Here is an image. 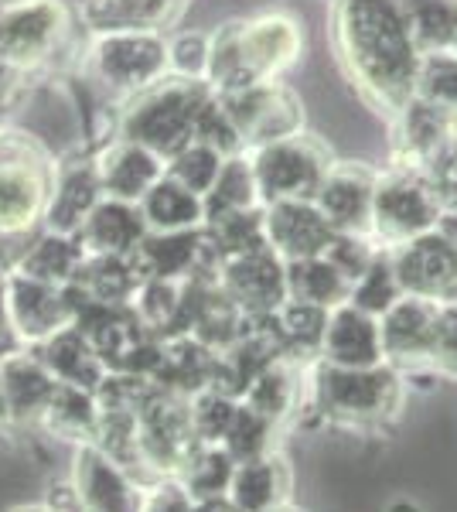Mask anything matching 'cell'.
I'll list each match as a JSON object with an SVG mask.
<instances>
[{"label":"cell","mask_w":457,"mask_h":512,"mask_svg":"<svg viewBox=\"0 0 457 512\" xmlns=\"http://www.w3.org/2000/svg\"><path fill=\"white\" fill-rule=\"evenodd\" d=\"M38 352V359L48 366L58 383H69V386H79V390H89L96 393L99 383L106 379V366L103 359L93 352V345L86 342V335L79 332L76 325L62 328L58 335L45 338L41 345H31Z\"/></svg>","instance_id":"4316f807"},{"label":"cell","mask_w":457,"mask_h":512,"mask_svg":"<svg viewBox=\"0 0 457 512\" xmlns=\"http://www.w3.org/2000/svg\"><path fill=\"white\" fill-rule=\"evenodd\" d=\"M270 325L277 332L284 355L294 362L307 359H321V342H324V328H328V308L307 301H287L280 304L270 315Z\"/></svg>","instance_id":"1f68e13d"},{"label":"cell","mask_w":457,"mask_h":512,"mask_svg":"<svg viewBox=\"0 0 457 512\" xmlns=\"http://www.w3.org/2000/svg\"><path fill=\"white\" fill-rule=\"evenodd\" d=\"M413 96L427 99V103H434L447 113H457V55L454 52L420 55Z\"/></svg>","instance_id":"7bdbcfd3"},{"label":"cell","mask_w":457,"mask_h":512,"mask_svg":"<svg viewBox=\"0 0 457 512\" xmlns=\"http://www.w3.org/2000/svg\"><path fill=\"white\" fill-rule=\"evenodd\" d=\"M205 233H209L222 260H226V256H239V253L267 250V219H263V205L260 209L215 216L205 222Z\"/></svg>","instance_id":"f35d334b"},{"label":"cell","mask_w":457,"mask_h":512,"mask_svg":"<svg viewBox=\"0 0 457 512\" xmlns=\"http://www.w3.org/2000/svg\"><path fill=\"white\" fill-rule=\"evenodd\" d=\"M11 321H7V308H4V291H0V352H7V342H11Z\"/></svg>","instance_id":"db71d44e"},{"label":"cell","mask_w":457,"mask_h":512,"mask_svg":"<svg viewBox=\"0 0 457 512\" xmlns=\"http://www.w3.org/2000/svg\"><path fill=\"white\" fill-rule=\"evenodd\" d=\"M386 512H420V506H417V502H410V499H396V502H389Z\"/></svg>","instance_id":"11a10c76"},{"label":"cell","mask_w":457,"mask_h":512,"mask_svg":"<svg viewBox=\"0 0 457 512\" xmlns=\"http://www.w3.org/2000/svg\"><path fill=\"white\" fill-rule=\"evenodd\" d=\"M209 82L191 79H161L157 86L130 96L127 110L120 117V137L154 151L168 161L178 147H185L195 134V117L209 99Z\"/></svg>","instance_id":"3957f363"},{"label":"cell","mask_w":457,"mask_h":512,"mask_svg":"<svg viewBox=\"0 0 457 512\" xmlns=\"http://www.w3.org/2000/svg\"><path fill=\"white\" fill-rule=\"evenodd\" d=\"M447 301H454V304H457V284H454V291H451V297H447Z\"/></svg>","instance_id":"91938a15"},{"label":"cell","mask_w":457,"mask_h":512,"mask_svg":"<svg viewBox=\"0 0 457 512\" xmlns=\"http://www.w3.org/2000/svg\"><path fill=\"white\" fill-rule=\"evenodd\" d=\"M96 420H99L96 393L79 390V386H69V383H58L38 424L45 427L52 437H58V441L93 444L96 441Z\"/></svg>","instance_id":"4dcf8cb0"},{"label":"cell","mask_w":457,"mask_h":512,"mask_svg":"<svg viewBox=\"0 0 457 512\" xmlns=\"http://www.w3.org/2000/svg\"><path fill=\"white\" fill-rule=\"evenodd\" d=\"M440 301L417 294H403L389 311L379 315L382 338V362L393 369H420L430 366L434 352V328H437Z\"/></svg>","instance_id":"9a60e30c"},{"label":"cell","mask_w":457,"mask_h":512,"mask_svg":"<svg viewBox=\"0 0 457 512\" xmlns=\"http://www.w3.org/2000/svg\"><path fill=\"white\" fill-rule=\"evenodd\" d=\"M82 260H86V250L79 246L76 236H62V233H48L38 236L35 243L24 250L18 260V274L35 277L41 284H55V287H69L76 280Z\"/></svg>","instance_id":"d6a6232c"},{"label":"cell","mask_w":457,"mask_h":512,"mask_svg":"<svg viewBox=\"0 0 457 512\" xmlns=\"http://www.w3.org/2000/svg\"><path fill=\"white\" fill-rule=\"evenodd\" d=\"M72 28L65 0H0V59L35 69L62 48Z\"/></svg>","instance_id":"9c48e42d"},{"label":"cell","mask_w":457,"mask_h":512,"mask_svg":"<svg viewBox=\"0 0 457 512\" xmlns=\"http://www.w3.org/2000/svg\"><path fill=\"white\" fill-rule=\"evenodd\" d=\"M440 198L423 171L400 168L396 164L386 175H376V195H372V226L369 236L382 250L410 243L437 226Z\"/></svg>","instance_id":"8992f818"},{"label":"cell","mask_w":457,"mask_h":512,"mask_svg":"<svg viewBox=\"0 0 457 512\" xmlns=\"http://www.w3.org/2000/svg\"><path fill=\"white\" fill-rule=\"evenodd\" d=\"M437 233L444 239L447 246L457 253V209H440V219H437Z\"/></svg>","instance_id":"f907efd6"},{"label":"cell","mask_w":457,"mask_h":512,"mask_svg":"<svg viewBox=\"0 0 457 512\" xmlns=\"http://www.w3.org/2000/svg\"><path fill=\"white\" fill-rule=\"evenodd\" d=\"M55 168L21 134H0V236L31 233L45 222Z\"/></svg>","instance_id":"5b68a950"},{"label":"cell","mask_w":457,"mask_h":512,"mask_svg":"<svg viewBox=\"0 0 457 512\" xmlns=\"http://www.w3.org/2000/svg\"><path fill=\"white\" fill-rule=\"evenodd\" d=\"M93 72L110 93H144L171 76L168 38L161 31H103L93 41Z\"/></svg>","instance_id":"ba28073f"},{"label":"cell","mask_w":457,"mask_h":512,"mask_svg":"<svg viewBox=\"0 0 457 512\" xmlns=\"http://www.w3.org/2000/svg\"><path fill=\"white\" fill-rule=\"evenodd\" d=\"M249 161H253L263 205L290 202V198H314L321 178L335 164L328 147L314 134H304V130L294 137L256 147V151H249Z\"/></svg>","instance_id":"52a82bcc"},{"label":"cell","mask_w":457,"mask_h":512,"mask_svg":"<svg viewBox=\"0 0 457 512\" xmlns=\"http://www.w3.org/2000/svg\"><path fill=\"white\" fill-rule=\"evenodd\" d=\"M130 311L140 325L157 338L181 335V311H185V280H140Z\"/></svg>","instance_id":"d590c367"},{"label":"cell","mask_w":457,"mask_h":512,"mask_svg":"<svg viewBox=\"0 0 457 512\" xmlns=\"http://www.w3.org/2000/svg\"><path fill=\"white\" fill-rule=\"evenodd\" d=\"M76 509L79 512H140L144 489L123 465H116L96 444H79L76 451Z\"/></svg>","instance_id":"e0dca14e"},{"label":"cell","mask_w":457,"mask_h":512,"mask_svg":"<svg viewBox=\"0 0 457 512\" xmlns=\"http://www.w3.org/2000/svg\"><path fill=\"white\" fill-rule=\"evenodd\" d=\"M191 140H202V144L215 147V151L226 154V158L246 151L243 140H239L236 123H232L226 106H222L219 93H209V99L202 103V110H198V117H195V134H191Z\"/></svg>","instance_id":"ee69618b"},{"label":"cell","mask_w":457,"mask_h":512,"mask_svg":"<svg viewBox=\"0 0 457 512\" xmlns=\"http://www.w3.org/2000/svg\"><path fill=\"white\" fill-rule=\"evenodd\" d=\"M219 99L232 123H236L246 151H256V147L294 137L304 130L301 96L280 79L256 82V86L236 89V93H219Z\"/></svg>","instance_id":"8fae6325"},{"label":"cell","mask_w":457,"mask_h":512,"mask_svg":"<svg viewBox=\"0 0 457 512\" xmlns=\"http://www.w3.org/2000/svg\"><path fill=\"white\" fill-rule=\"evenodd\" d=\"M188 0H82V21L103 31H164Z\"/></svg>","instance_id":"83f0119b"},{"label":"cell","mask_w":457,"mask_h":512,"mask_svg":"<svg viewBox=\"0 0 457 512\" xmlns=\"http://www.w3.org/2000/svg\"><path fill=\"white\" fill-rule=\"evenodd\" d=\"M209 89L236 93V89L273 82L294 69L304 55V24L294 14L267 11L253 18L226 21L209 31Z\"/></svg>","instance_id":"7a4b0ae2"},{"label":"cell","mask_w":457,"mask_h":512,"mask_svg":"<svg viewBox=\"0 0 457 512\" xmlns=\"http://www.w3.org/2000/svg\"><path fill=\"white\" fill-rule=\"evenodd\" d=\"M209 31H181L168 38V72L174 79L205 82L209 79Z\"/></svg>","instance_id":"f6af8a7d"},{"label":"cell","mask_w":457,"mask_h":512,"mask_svg":"<svg viewBox=\"0 0 457 512\" xmlns=\"http://www.w3.org/2000/svg\"><path fill=\"white\" fill-rule=\"evenodd\" d=\"M195 499L178 478H157L154 489L140 495V512H191Z\"/></svg>","instance_id":"c3c4849f"},{"label":"cell","mask_w":457,"mask_h":512,"mask_svg":"<svg viewBox=\"0 0 457 512\" xmlns=\"http://www.w3.org/2000/svg\"><path fill=\"white\" fill-rule=\"evenodd\" d=\"M379 253H382V246H376V239H372V236L335 233V236H331V243H328V250H324L321 256L348 280V284H355V280L369 270V263L376 260Z\"/></svg>","instance_id":"bcb514c9"},{"label":"cell","mask_w":457,"mask_h":512,"mask_svg":"<svg viewBox=\"0 0 457 512\" xmlns=\"http://www.w3.org/2000/svg\"><path fill=\"white\" fill-rule=\"evenodd\" d=\"M294 492V468L280 448H270L256 458L236 461V472L229 482V499L246 512H267L287 506Z\"/></svg>","instance_id":"603a6c76"},{"label":"cell","mask_w":457,"mask_h":512,"mask_svg":"<svg viewBox=\"0 0 457 512\" xmlns=\"http://www.w3.org/2000/svg\"><path fill=\"white\" fill-rule=\"evenodd\" d=\"M393 147L400 168L427 175L457 147V113H447L427 99L413 96L393 117Z\"/></svg>","instance_id":"4fadbf2b"},{"label":"cell","mask_w":457,"mask_h":512,"mask_svg":"<svg viewBox=\"0 0 457 512\" xmlns=\"http://www.w3.org/2000/svg\"><path fill=\"white\" fill-rule=\"evenodd\" d=\"M4 277H7V274H4V267H0V284H4Z\"/></svg>","instance_id":"94428289"},{"label":"cell","mask_w":457,"mask_h":512,"mask_svg":"<svg viewBox=\"0 0 457 512\" xmlns=\"http://www.w3.org/2000/svg\"><path fill=\"white\" fill-rule=\"evenodd\" d=\"M232 472H236V458L222 444H198L174 478L198 502V499H212V495H229Z\"/></svg>","instance_id":"74e56055"},{"label":"cell","mask_w":457,"mask_h":512,"mask_svg":"<svg viewBox=\"0 0 457 512\" xmlns=\"http://www.w3.org/2000/svg\"><path fill=\"white\" fill-rule=\"evenodd\" d=\"M335 45L362 99L389 120L413 99L420 52L396 0H335Z\"/></svg>","instance_id":"6da1fadb"},{"label":"cell","mask_w":457,"mask_h":512,"mask_svg":"<svg viewBox=\"0 0 457 512\" xmlns=\"http://www.w3.org/2000/svg\"><path fill=\"white\" fill-rule=\"evenodd\" d=\"M222 164H226V154H219L215 147L202 144V140H188L185 147H178V151L164 161V175L174 178L178 185H185L188 192L205 198L212 192Z\"/></svg>","instance_id":"ab89813d"},{"label":"cell","mask_w":457,"mask_h":512,"mask_svg":"<svg viewBox=\"0 0 457 512\" xmlns=\"http://www.w3.org/2000/svg\"><path fill=\"white\" fill-rule=\"evenodd\" d=\"M328 366L342 369H369L382 362V338L379 318L365 315L355 304H338L328 311V328H324L321 359Z\"/></svg>","instance_id":"44dd1931"},{"label":"cell","mask_w":457,"mask_h":512,"mask_svg":"<svg viewBox=\"0 0 457 512\" xmlns=\"http://www.w3.org/2000/svg\"><path fill=\"white\" fill-rule=\"evenodd\" d=\"M389 260H393L403 294L430 297V301H447L451 297L457 284V253L440 239L437 229L389 250Z\"/></svg>","instance_id":"ac0fdd59"},{"label":"cell","mask_w":457,"mask_h":512,"mask_svg":"<svg viewBox=\"0 0 457 512\" xmlns=\"http://www.w3.org/2000/svg\"><path fill=\"white\" fill-rule=\"evenodd\" d=\"M430 366L457 379V304L454 301H440Z\"/></svg>","instance_id":"7dc6e473"},{"label":"cell","mask_w":457,"mask_h":512,"mask_svg":"<svg viewBox=\"0 0 457 512\" xmlns=\"http://www.w3.org/2000/svg\"><path fill=\"white\" fill-rule=\"evenodd\" d=\"M99 181H103L106 198H120V202H140L157 178L164 175V158L154 151L134 144V140L116 137L110 147L96 158Z\"/></svg>","instance_id":"cb8c5ba5"},{"label":"cell","mask_w":457,"mask_h":512,"mask_svg":"<svg viewBox=\"0 0 457 512\" xmlns=\"http://www.w3.org/2000/svg\"><path fill=\"white\" fill-rule=\"evenodd\" d=\"M420 55L451 52L457 38V0H396Z\"/></svg>","instance_id":"836d02e7"},{"label":"cell","mask_w":457,"mask_h":512,"mask_svg":"<svg viewBox=\"0 0 457 512\" xmlns=\"http://www.w3.org/2000/svg\"><path fill=\"white\" fill-rule=\"evenodd\" d=\"M314 410L328 424L379 427L400 407V373L389 362L369 369H342L318 362L311 376Z\"/></svg>","instance_id":"277c9868"},{"label":"cell","mask_w":457,"mask_h":512,"mask_svg":"<svg viewBox=\"0 0 457 512\" xmlns=\"http://www.w3.org/2000/svg\"><path fill=\"white\" fill-rule=\"evenodd\" d=\"M427 178L440 198V209H457V147L427 171Z\"/></svg>","instance_id":"681fc988"},{"label":"cell","mask_w":457,"mask_h":512,"mask_svg":"<svg viewBox=\"0 0 457 512\" xmlns=\"http://www.w3.org/2000/svg\"><path fill=\"white\" fill-rule=\"evenodd\" d=\"M301 362L294 359H277L270 362L263 373H256L249 379V386L243 390L239 400L246 403L249 410H256L260 417H267L270 424H284V420L297 410V400H301Z\"/></svg>","instance_id":"f546056e"},{"label":"cell","mask_w":457,"mask_h":512,"mask_svg":"<svg viewBox=\"0 0 457 512\" xmlns=\"http://www.w3.org/2000/svg\"><path fill=\"white\" fill-rule=\"evenodd\" d=\"M219 287L249 318H267L287 301V263L270 250L226 256L219 263Z\"/></svg>","instance_id":"5bb4252c"},{"label":"cell","mask_w":457,"mask_h":512,"mask_svg":"<svg viewBox=\"0 0 457 512\" xmlns=\"http://www.w3.org/2000/svg\"><path fill=\"white\" fill-rule=\"evenodd\" d=\"M191 512H246V509H239L229 495H212V499H198Z\"/></svg>","instance_id":"f5cc1de1"},{"label":"cell","mask_w":457,"mask_h":512,"mask_svg":"<svg viewBox=\"0 0 457 512\" xmlns=\"http://www.w3.org/2000/svg\"><path fill=\"white\" fill-rule=\"evenodd\" d=\"M0 386H4L11 424H38L58 379L48 373L35 349H14L0 352Z\"/></svg>","instance_id":"7402d4cb"},{"label":"cell","mask_w":457,"mask_h":512,"mask_svg":"<svg viewBox=\"0 0 457 512\" xmlns=\"http://www.w3.org/2000/svg\"><path fill=\"white\" fill-rule=\"evenodd\" d=\"M273 431H277V424H270L267 417H260L256 410H249L246 403L239 400L236 414H232L229 427H226V437H222V448H226L236 461L256 458V454L277 448V444H273Z\"/></svg>","instance_id":"b9f144b4"},{"label":"cell","mask_w":457,"mask_h":512,"mask_svg":"<svg viewBox=\"0 0 457 512\" xmlns=\"http://www.w3.org/2000/svg\"><path fill=\"white\" fill-rule=\"evenodd\" d=\"M403 297L400 277L393 270V260H389V250H382L376 260L369 263V270L352 284V294H348V304H355L365 315L379 318L382 311H389L396 301Z\"/></svg>","instance_id":"60d3db41"},{"label":"cell","mask_w":457,"mask_h":512,"mask_svg":"<svg viewBox=\"0 0 457 512\" xmlns=\"http://www.w3.org/2000/svg\"><path fill=\"white\" fill-rule=\"evenodd\" d=\"M267 512H297L294 506H290V502H287V506H277V509H267Z\"/></svg>","instance_id":"680465c9"},{"label":"cell","mask_w":457,"mask_h":512,"mask_svg":"<svg viewBox=\"0 0 457 512\" xmlns=\"http://www.w3.org/2000/svg\"><path fill=\"white\" fill-rule=\"evenodd\" d=\"M103 181H99L96 158L93 161H72L62 171H55L52 195L45 209V229L62 236H79L93 209L103 202Z\"/></svg>","instance_id":"ffe728a7"},{"label":"cell","mask_w":457,"mask_h":512,"mask_svg":"<svg viewBox=\"0 0 457 512\" xmlns=\"http://www.w3.org/2000/svg\"><path fill=\"white\" fill-rule=\"evenodd\" d=\"M263 219H267V246L284 263L321 256L335 236V229L328 226V219L321 216V209L311 198L263 205Z\"/></svg>","instance_id":"d6986e66"},{"label":"cell","mask_w":457,"mask_h":512,"mask_svg":"<svg viewBox=\"0 0 457 512\" xmlns=\"http://www.w3.org/2000/svg\"><path fill=\"white\" fill-rule=\"evenodd\" d=\"M260 185H256L253 175V161H249V151L232 154L222 164L219 178H215L212 192L205 195V222L215 216H226V212H243V209H260Z\"/></svg>","instance_id":"8d00e7d4"},{"label":"cell","mask_w":457,"mask_h":512,"mask_svg":"<svg viewBox=\"0 0 457 512\" xmlns=\"http://www.w3.org/2000/svg\"><path fill=\"white\" fill-rule=\"evenodd\" d=\"M198 444L202 441L191 427L188 396L161 390L154 383L151 396L140 407V472L154 475V482L174 478Z\"/></svg>","instance_id":"30bf717a"},{"label":"cell","mask_w":457,"mask_h":512,"mask_svg":"<svg viewBox=\"0 0 457 512\" xmlns=\"http://www.w3.org/2000/svg\"><path fill=\"white\" fill-rule=\"evenodd\" d=\"M137 205L151 233H191L205 226V198L168 175L157 178Z\"/></svg>","instance_id":"f1b7e54d"},{"label":"cell","mask_w":457,"mask_h":512,"mask_svg":"<svg viewBox=\"0 0 457 512\" xmlns=\"http://www.w3.org/2000/svg\"><path fill=\"white\" fill-rule=\"evenodd\" d=\"M451 52H454V55H457V38H454V45H451Z\"/></svg>","instance_id":"6125c7cd"},{"label":"cell","mask_w":457,"mask_h":512,"mask_svg":"<svg viewBox=\"0 0 457 512\" xmlns=\"http://www.w3.org/2000/svg\"><path fill=\"white\" fill-rule=\"evenodd\" d=\"M18 79H21V69H14L11 62L0 59V106H4L14 89H18Z\"/></svg>","instance_id":"816d5d0a"},{"label":"cell","mask_w":457,"mask_h":512,"mask_svg":"<svg viewBox=\"0 0 457 512\" xmlns=\"http://www.w3.org/2000/svg\"><path fill=\"white\" fill-rule=\"evenodd\" d=\"M140 277L130 256H86L72 280V294L79 304H99V308H130Z\"/></svg>","instance_id":"484cf974"},{"label":"cell","mask_w":457,"mask_h":512,"mask_svg":"<svg viewBox=\"0 0 457 512\" xmlns=\"http://www.w3.org/2000/svg\"><path fill=\"white\" fill-rule=\"evenodd\" d=\"M151 229L144 222L137 202H120V198H103L79 229V246L86 256H130Z\"/></svg>","instance_id":"d4e9b609"},{"label":"cell","mask_w":457,"mask_h":512,"mask_svg":"<svg viewBox=\"0 0 457 512\" xmlns=\"http://www.w3.org/2000/svg\"><path fill=\"white\" fill-rule=\"evenodd\" d=\"M0 424H11V414H7V400H4V386H0Z\"/></svg>","instance_id":"9f6ffc18"},{"label":"cell","mask_w":457,"mask_h":512,"mask_svg":"<svg viewBox=\"0 0 457 512\" xmlns=\"http://www.w3.org/2000/svg\"><path fill=\"white\" fill-rule=\"evenodd\" d=\"M14 512H58V509H45V506H24V509H14Z\"/></svg>","instance_id":"6f0895ef"},{"label":"cell","mask_w":457,"mask_h":512,"mask_svg":"<svg viewBox=\"0 0 457 512\" xmlns=\"http://www.w3.org/2000/svg\"><path fill=\"white\" fill-rule=\"evenodd\" d=\"M4 291V308L7 321H11V335L21 345H41L45 338L58 335L62 328L76 325L79 301L72 294V287H55L41 284L35 277H24L18 270L4 277L0 284Z\"/></svg>","instance_id":"7c38bea8"},{"label":"cell","mask_w":457,"mask_h":512,"mask_svg":"<svg viewBox=\"0 0 457 512\" xmlns=\"http://www.w3.org/2000/svg\"><path fill=\"white\" fill-rule=\"evenodd\" d=\"M352 284L331 267L324 256H307V260L287 263V297L290 301H307L318 308H338L348 301Z\"/></svg>","instance_id":"e575fe53"},{"label":"cell","mask_w":457,"mask_h":512,"mask_svg":"<svg viewBox=\"0 0 457 512\" xmlns=\"http://www.w3.org/2000/svg\"><path fill=\"white\" fill-rule=\"evenodd\" d=\"M372 195H376V171H369L359 161H335L311 202L318 205L335 233L369 236Z\"/></svg>","instance_id":"2e32d148"}]
</instances>
